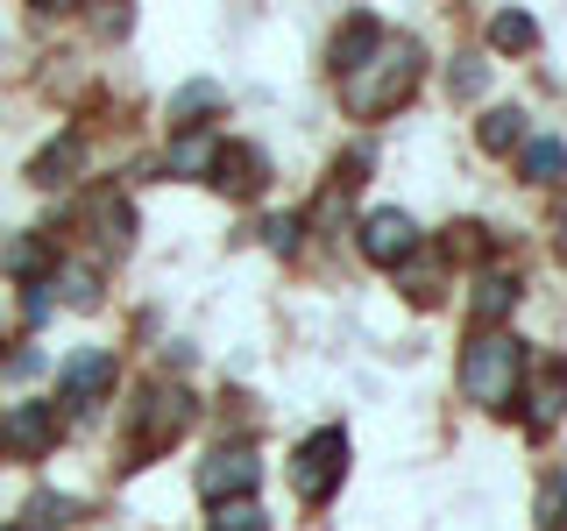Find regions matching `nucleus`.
Returning <instances> with one entry per match:
<instances>
[{
    "mask_svg": "<svg viewBox=\"0 0 567 531\" xmlns=\"http://www.w3.org/2000/svg\"><path fill=\"white\" fill-rule=\"evenodd\" d=\"M35 262H43V241H14V248H8V270H14V277H29Z\"/></svg>",
    "mask_w": 567,
    "mask_h": 531,
    "instance_id": "obj_24",
    "label": "nucleus"
},
{
    "mask_svg": "<svg viewBox=\"0 0 567 531\" xmlns=\"http://www.w3.org/2000/svg\"><path fill=\"white\" fill-rule=\"evenodd\" d=\"M525 383V347L511 333H475V347L461 354V389H468L483 412H511Z\"/></svg>",
    "mask_w": 567,
    "mask_h": 531,
    "instance_id": "obj_2",
    "label": "nucleus"
},
{
    "mask_svg": "<svg viewBox=\"0 0 567 531\" xmlns=\"http://www.w3.org/2000/svg\"><path fill=\"white\" fill-rule=\"evenodd\" d=\"M58 291L71 298V305H100V277H93V270H79V262H71V270L58 277Z\"/></svg>",
    "mask_w": 567,
    "mask_h": 531,
    "instance_id": "obj_21",
    "label": "nucleus"
},
{
    "mask_svg": "<svg viewBox=\"0 0 567 531\" xmlns=\"http://www.w3.org/2000/svg\"><path fill=\"white\" fill-rule=\"evenodd\" d=\"M106 383H114V354H106V347H85V354L64 362V404H71V412H85Z\"/></svg>",
    "mask_w": 567,
    "mask_h": 531,
    "instance_id": "obj_9",
    "label": "nucleus"
},
{
    "mask_svg": "<svg viewBox=\"0 0 567 531\" xmlns=\"http://www.w3.org/2000/svg\"><path fill=\"white\" fill-rule=\"evenodd\" d=\"M567 170V149H560V142H525V177H532V185H554V177Z\"/></svg>",
    "mask_w": 567,
    "mask_h": 531,
    "instance_id": "obj_18",
    "label": "nucleus"
},
{
    "mask_svg": "<svg viewBox=\"0 0 567 531\" xmlns=\"http://www.w3.org/2000/svg\"><path fill=\"white\" fill-rule=\"evenodd\" d=\"M50 439H58V418H50V404H14V412L0 418V447L22 454V460H35Z\"/></svg>",
    "mask_w": 567,
    "mask_h": 531,
    "instance_id": "obj_7",
    "label": "nucleus"
},
{
    "mask_svg": "<svg viewBox=\"0 0 567 531\" xmlns=\"http://www.w3.org/2000/svg\"><path fill=\"white\" fill-rule=\"evenodd\" d=\"M29 524H35V531L71 524V496H29Z\"/></svg>",
    "mask_w": 567,
    "mask_h": 531,
    "instance_id": "obj_20",
    "label": "nucleus"
},
{
    "mask_svg": "<svg viewBox=\"0 0 567 531\" xmlns=\"http://www.w3.org/2000/svg\"><path fill=\"white\" fill-rule=\"evenodd\" d=\"M206 531H270V518H262L256 496H235V503H213Z\"/></svg>",
    "mask_w": 567,
    "mask_h": 531,
    "instance_id": "obj_16",
    "label": "nucleus"
},
{
    "mask_svg": "<svg viewBox=\"0 0 567 531\" xmlns=\"http://www.w3.org/2000/svg\"><path fill=\"white\" fill-rule=\"evenodd\" d=\"M518 142H525V114L518 106H489L483 114V149L504 156V149H518Z\"/></svg>",
    "mask_w": 567,
    "mask_h": 531,
    "instance_id": "obj_17",
    "label": "nucleus"
},
{
    "mask_svg": "<svg viewBox=\"0 0 567 531\" xmlns=\"http://www.w3.org/2000/svg\"><path fill=\"white\" fill-rule=\"evenodd\" d=\"M262 177H270V156L248 149V142H220V156H213V185L248 199V191H262Z\"/></svg>",
    "mask_w": 567,
    "mask_h": 531,
    "instance_id": "obj_8",
    "label": "nucleus"
},
{
    "mask_svg": "<svg viewBox=\"0 0 567 531\" xmlns=\"http://www.w3.org/2000/svg\"><path fill=\"white\" fill-rule=\"evenodd\" d=\"M383 22H377V14H354V22L341 29V35H333V71H341V79H354V71H362L369 58H377V43H383Z\"/></svg>",
    "mask_w": 567,
    "mask_h": 531,
    "instance_id": "obj_10",
    "label": "nucleus"
},
{
    "mask_svg": "<svg viewBox=\"0 0 567 531\" xmlns=\"http://www.w3.org/2000/svg\"><path fill=\"white\" fill-rule=\"evenodd\" d=\"M554 248H560V262H567V206L554 212Z\"/></svg>",
    "mask_w": 567,
    "mask_h": 531,
    "instance_id": "obj_27",
    "label": "nucleus"
},
{
    "mask_svg": "<svg viewBox=\"0 0 567 531\" xmlns=\"http://www.w3.org/2000/svg\"><path fill=\"white\" fill-rule=\"evenodd\" d=\"M362 256L377 262V270H398V262H412V256H419V227H412V212H398V206L369 212V220H362Z\"/></svg>",
    "mask_w": 567,
    "mask_h": 531,
    "instance_id": "obj_5",
    "label": "nucleus"
},
{
    "mask_svg": "<svg viewBox=\"0 0 567 531\" xmlns=\"http://www.w3.org/2000/svg\"><path fill=\"white\" fill-rule=\"evenodd\" d=\"M262 235H270V248H277V256H291V248H298V235H306V220H298V212H284V220H270V227H262Z\"/></svg>",
    "mask_w": 567,
    "mask_h": 531,
    "instance_id": "obj_23",
    "label": "nucleus"
},
{
    "mask_svg": "<svg viewBox=\"0 0 567 531\" xmlns=\"http://www.w3.org/2000/svg\"><path fill=\"white\" fill-rule=\"evenodd\" d=\"M511 305H518V277H504V270H483V277H475L468 312H475V326H483V333H496V319H511Z\"/></svg>",
    "mask_w": 567,
    "mask_h": 531,
    "instance_id": "obj_11",
    "label": "nucleus"
},
{
    "mask_svg": "<svg viewBox=\"0 0 567 531\" xmlns=\"http://www.w3.org/2000/svg\"><path fill=\"white\" fill-rule=\"evenodd\" d=\"M22 312H29V326H43V319H50V283H29V291H22Z\"/></svg>",
    "mask_w": 567,
    "mask_h": 531,
    "instance_id": "obj_25",
    "label": "nucleus"
},
{
    "mask_svg": "<svg viewBox=\"0 0 567 531\" xmlns=\"http://www.w3.org/2000/svg\"><path fill=\"white\" fill-rule=\"evenodd\" d=\"M185 425H192V397H185V389H142V412H135V454L171 447Z\"/></svg>",
    "mask_w": 567,
    "mask_h": 531,
    "instance_id": "obj_4",
    "label": "nucleus"
},
{
    "mask_svg": "<svg viewBox=\"0 0 567 531\" xmlns=\"http://www.w3.org/2000/svg\"><path fill=\"white\" fill-rule=\"evenodd\" d=\"M0 531H8V524H0Z\"/></svg>",
    "mask_w": 567,
    "mask_h": 531,
    "instance_id": "obj_28",
    "label": "nucleus"
},
{
    "mask_svg": "<svg viewBox=\"0 0 567 531\" xmlns=\"http://www.w3.org/2000/svg\"><path fill=\"white\" fill-rule=\"evenodd\" d=\"M489 43L496 50H532V43H539V29H532V14H496V22H489Z\"/></svg>",
    "mask_w": 567,
    "mask_h": 531,
    "instance_id": "obj_19",
    "label": "nucleus"
},
{
    "mask_svg": "<svg viewBox=\"0 0 567 531\" xmlns=\"http://www.w3.org/2000/svg\"><path fill=\"white\" fill-rule=\"evenodd\" d=\"M341 468H348V433L327 425V433H312L306 447L291 454V489L306 496V503H327V496L341 489Z\"/></svg>",
    "mask_w": 567,
    "mask_h": 531,
    "instance_id": "obj_3",
    "label": "nucleus"
},
{
    "mask_svg": "<svg viewBox=\"0 0 567 531\" xmlns=\"http://www.w3.org/2000/svg\"><path fill=\"white\" fill-rule=\"evenodd\" d=\"M256 475H262V460L248 454V447H220L199 468V496H206V503H235V496L256 489Z\"/></svg>",
    "mask_w": 567,
    "mask_h": 531,
    "instance_id": "obj_6",
    "label": "nucleus"
},
{
    "mask_svg": "<svg viewBox=\"0 0 567 531\" xmlns=\"http://www.w3.org/2000/svg\"><path fill=\"white\" fill-rule=\"evenodd\" d=\"M419 64H425V50L412 43V35H383L377 43V58H369L354 79H341V100H348V114H390L398 100H412V85H419Z\"/></svg>",
    "mask_w": 567,
    "mask_h": 531,
    "instance_id": "obj_1",
    "label": "nucleus"
},
{
    "mask_svg": "<svg viewBox=\"0 0 567 531\" xmlns=\"http://www.w3.org/2000/svg\"><path fill=\"white\" fill-rule=\"evenodd\" d=\"M213 106H220V85H213V79H192V85H177V93H171V121H177V128H199V114H213Z\"/></svg>",
    "mask_w": 567,
    "mask_h": 531,
    "instance_id": "obj_13",
    "label": "nucleus"
},
{
    "mask_svg": "<svg viewBox=\"0 0 567 531\" xmlns=\"http://www.w3.org/2000/svg\"><path fill=\"white\" fill-rule=\"evenodd\" d=\"M560 404H567V362H560V354H546L539 383H532V433H546V425L560 418Z\"/></svg>",
    "mask_w": 567,
    "mask_h": 531,
    "instance_id": "obj_12",
    "label": "nucleus"
},
{
    "mask_svg": "<svg viewBox=\"0 0 567 531\" xmlns=\"http://www.w3.org/2000/svg\"><path fill=\"white\" fill-rule=\"evenodd\" d=\"M454 93H483V64H461L454 71Z\"/></svg>",
    "mask_w": 567,
    "mask_h": 531,
    "instance_id": "obj_26",
    "label": "nucleus"
},
{
    "mask_svg": "<svg viewBox=\"0 0 567 531\" xmlns=\"http://www.w3.org/2000/svg\"><path fill=\"white\" fill-rule=\"evenodd\" d=\"M560 510H567V482H560V475H554V482L539 489V524H546V531H560V524H567Z\"/></svg>",
    "mask_w": 567,
    "mask_h": 531,
    "instance_id": "obj_22",
    "label": "nucleus"
},
{
    "mask_svg": "<svg viewBox=\"0 0 567 531\" xmlns=\"http://www.w3.org/2000/svg\"><path fill=\"white\" fill-rule=\"evenodd\" d=\"M79 149H85L79 135H58L43 156H35V170H29V177H35V185H71V170H79Z\"/></svg>",
    "mask_w": 567,
    "mask_h": 531,
    "instance_id": "obj_15",
    "label": "nucleus"
},
{
    "mask_svg": "<svg viewBox=\"0 0 567 531\" xmlns=\"http://www.w3.org/2000/svg\"><path fill=\"white\" fill-rule=\"evenodd\" d=\"M213 156H220V142L192 128V135H177V142H171L164 164H171V177H199V170H213Z\"/></svg>",
    "mask_w": 567,
    "mask_h": 531,
    "instance_id": "obj_14",
    "label": "nucleus"
}]
</instances>
